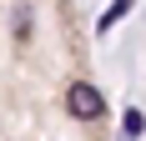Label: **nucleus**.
<instances>
[{"mask_svg":"<svg viewBox=\"0 0 146 141\" xmlns=\"http://www.w3.org/2000/svg\"><path fill=\"white\" fill-rule=\"evenodd\" d=\"M66 111H71L76 121H96V116L106 111V101H101V91L91 81H71L66 86Z\"/></svg>","mask_w":146,"mask_h":141,"instance_id":"obj_1","label":"nucleus"},{"mask_svg":"<svg viewBox=\"0 0 146 141\" xmlns=\"http://www.w3.org/2000/svg\"><path fill=\"white\" fill-rule=\"evenodd\" d=\"M141 131H146V116L141 111H126V116H121V141H136Z\"/></svg>","mask_w":146,"mask_h":141,"instance_id":"obj_2","label":"nucleus"},{"mask_svg":"<svg viewBox=\"0 0 146 141\" xmlns=\"http://www.w3.org/2000/svg\"><path fill=\"white\" fill-rule=\"evenodd\" d=\"M126 10H131V0H116V5H111V10L101 15V35H106V30H111V25H116V20H121V15H126Z\"/></svg>","mask_w":146,"mask_h":141,"instance_id":"obj_3","label":"nucleus"}]
</instances>
